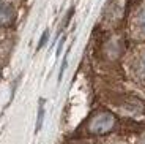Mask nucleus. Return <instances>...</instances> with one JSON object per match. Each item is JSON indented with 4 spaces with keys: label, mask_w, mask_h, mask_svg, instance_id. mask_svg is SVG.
Masks as SVG:
<instances>
[{
    "label": "nucleus",
    "mask_w": 145,
    "mask_h": 144,
    "mask_svg": "<svg viewBox=\"0 0 145 144\" xmlns=\"http://www.w3.org/2000/svg\"><path fill=\"white\" fill-rule=\"evenodd\" d=\"M137 144H145V133H144V135H142V136L137 139Z\"/></svg>",
    "instance_id": "obj_7"
},
{
    "label": "nucleus",
    "mask_w": 145,
    "mask_h": 144,
    "mask_svg": "<svg viewBox=\"0 0 145 144\" xmlns=\"http://www.w3.org/2000/svg\"><path fill=\"white\" fill-rule=\"evenodd\" d=\"M16 21V10L8 2H0V27H10Z\"/></svg>",
    "instance_id": "obj_6"
},
{
    "label": "nucleus",
    "mask_w": 145,
    "mask_h": 144,
    "mask_svg": "<svg viewBox=\"0 0 145 144\" xmlns=\"http://www.w3.org/2000/svg\"><path fill=\"white\" fill-rule=\"evenodd\" d=\"M118 124L117 117L109 111H96L90 116L85 124V131L88 135H107L114 131Z\"/></svg>",
    "instance_id": "obj_1"
},
{
    "label": "nucleus",
    "mask_w": 145,
    "mask_h": 144,
    "mask_svg": "<svg viewBox=\"0 0 145 144\" xmlns=\"http://www.w3.org/2000/svg\"><path fill=\"white\" fill-rule=\"evenodd\" d=\"M133 32L139 38H145V3L139 7V10L133 16V22H131Z\"/></svg>",
    "instance_id": "obj_5"
},
{
    "label": "nucleus",
    "mask_w": 145,
    "mask_h": 144,
    "mask_svg": "<svg viewBox=\"0 0 145 144\" xmlns=\"http://www.w3.org/2000/svg\"><path fill=\"white\" fill-rule=\"evenodd\" d=\"M0 76H2V71H0Z\"/></svg>",
    "instance_id": "obj_8"
},
{
    "label": "nucleus",
    "mask_w": 145,
    "mask_h": 144,
    "mask_svg": "<svg viewBox=\"0 0 145 144\" xmlns=\"http://www.w3.org/2000/svg\"><path fill=\"white\" fill-rule=\"evenodd\" d=\"M129 70L131 75L137 83L144 84L145 86V48H140V49L133 55L129 63Z\"/></svg>",
    "instance_id": "obj_4"
},
{
    "label": "nucleus",
    "mask_w": 145,
    "mask_h": 144,
    "mask_svg": "<svg viewBox=\"0 0 145 144\" xmlns=\"http://www.w3.org/2000/svg\"><path fill=\"white\" fill-rule=\"evenodd\" d=\"M126 10V0H107L103 10V25L107 29H114L121 22Z\"/></svg>",
    "instance_id": "obj_2"
},
{
    "label": "nucleus",
    "mask_w": 145,
    "mask_h": 144,
    "mask_svg": "<svg viewBox=\"0 0 145 144\" xmlns=\"http://www.w3.org/2000/svg\"><path fill=\"white\" fill-rule=\"evenodd\" d=\"M125 49V40L121 35H112L109 36L107 40L104 41V46H103V54L107 60L115 62L121 57Z\"/></svg>",
    "instance_id": "obj_3"
}]
</instances>
